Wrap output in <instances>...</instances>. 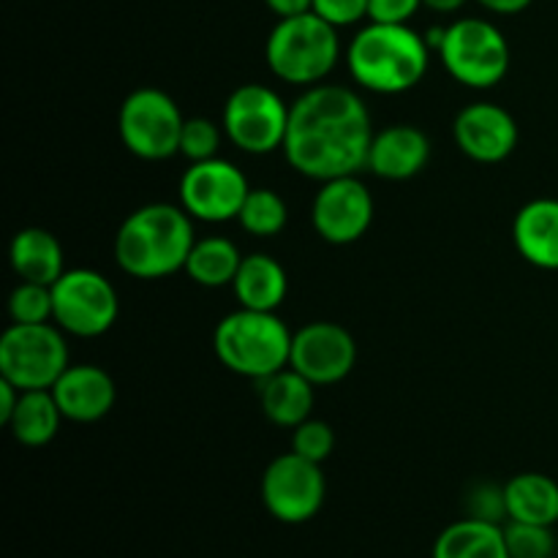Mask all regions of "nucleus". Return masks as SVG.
<instances>
[{"mask_svg": "<svg viewBox=\"0 0 558 558\" xmlns=\"http://www.w3.org/2000/svg\"><path fill=\"white\" fill-rule=\"evenodd\" d=\"M374 123L363 98L343 85L305 87L289 104L283 156L303 178L325 180L368 169Z\"/></svg>", "mask_w": 558, "mask_h": 558, "instance_id": "nucleus-1", "label": "nucleus"}, {"mask_svg": "<svg viewBox=\"0 0 558 558\" xmlns=\"http://www.w3.org/2000/svg\"><path fill=\"white\" fill-rule=\"evenodd\" d=\"M196 243L194 218L180 205L153 202L136 207L114 234V262L140 281H158L185 270Z\"/></svg>", "mask_w": 558, "mask_h": 558, "instance_id": "nucleus-2", "label": "nucleus"}, {"mask_svg": "<svg viewBox=\"0 0 558 558\" xmlns=\"http://www.w3.org/2000/svg\"><path fill=\"white\" fill-rule=\"evenodd\" d=\"M430 44L409 25L371 22L352 38L347 52L349 74L360 87L379 96H398L423 82Z\"/></svg>", "mask_w": 558, "mask_h": 558, "instance_id": "nucleus-3", "label": "nucleus"}, {"mask_svg": "<svg viewBox=\"0 0 558 558\" xmlns=\"http://www.w3.org/2000/svg\"><path fill=\"white\" fill-rule=\"evenodd\" d=\"M292 338L294 332H289L276 311L238 308L218 322L213 349L223 368L262 381L287 368L292 357Z\"/></svg>", "mask_w": 558, "mask_h": 558, "instance_id": "nucleus-4", "label": "nucleus"}, {"mask_svg": "<svg viewBox=\"0 0 558 558\" xmlns=\"http://www.w3.org/2000/svg\"><path fill=\"white\" fill-rule=\"evenodd\" d=\"M341 58L338 27L316 11L283 16L276 22L265 44V60L278 80L298 87L322 85Z\"/></svg>", "mask_w": 558, "mask_h": 558, "instance_id": "nucleus-5", "label": "nucleus"}, {"mask_svg": "<svg viewBox=\"0 0 558 558\" xmlns=\"http://www.w3.org/2000/svg\"><path fill=\"white\" fill-rule=\"evenodd\" d=\"M430 49H439L447 74L472 90L496 87L510 71V44L488 20L463 16L452 25L430 31Z\"/></svg>", "mask_w": 558, "mask_h": 558, "instance_id": "nucleus-6", "label": "nucleus"}, {"mask_svg": "<svg viewBox=\"0 0 558 558\" xmlns=\"http://www.w3.org/2000/svg\"><path fill=\"white\" fill-rule=\"evenodd\" d=\"M183 125L185 118L174 98L158 87H136L120 104V140L142 161H167L180 153Z\"/></svg>", "mask_w": 558, "mask_h": 558, "instance_id": "nucleus-7", "label": "nucleus"}, {"mask_svg": "<svg viewBox=\"0 0 558 558\" xmlns=\"http://www.w3.org/2000/svg\"><path fill=\"white\" fill-rule=\"evenodd\" d=\"M63 330L44 325H11L0 338V379L20 390H52L69 368Z\"/></svg>", "mask_w": 558, "mask_h": 558, "instance_id": "nucleus-8", "label": "nucleus"}, {"mask_svg": "<svg viewBox=\"0 0 558 558\" xmlns=\"http://www.w3.org/2000/svg\"><path fill=\"white\" fill-rule=\"evenodd\" d=\"M221 125L227 140L251 156H270L283 150L289 129V107L272 87L248 82L229 93Z\"/></svg>", "mask_w": 558, "mask_h": 558, "instance_id": "nucleus-9", "label": "nucleus"}, {"mask_svg": "<svg viewBox=\"0 0 558 558\" xmlns=\"http://www.w3.org/2000/svg\"><path fill=\"white\" fill-rule=\"evenodd\" d=\"M52 322L76 338H98L118 322L120 300L98 270L74 267L52 283Z\"/></svg>", "mask_w": 558, "mask_h": 558, "instance_id": "nucleus-10", "label": "nucleus"}, {"mask_svg": "<svg viewBox=\"0 0 558 558\" xmlns=\"http://www.w3.org/2000/svg\"><path fill=\"white\" fill-rule=\"evenodd\" d=\"M327 496L322 463L298 452H283L267 463L262 474V501L281 523H305L322 510Z\"/></svg>", "mask_w": 558, "mask_h": 558, "instance_id": "nucleus-11", "label": "nucleus"}, {"mask_svg": "<svg viewBox=\"0 0 558 558\" xmlns=\"http://www.w3.org/2000/svg\"><path fill=\"white\" fill-rule=\"evenodd\" d=\"M251 185L245 174L227 158L196 161L180 178V207L194 221L227 223L240 216Z\"/></svg>", "mask_w": 558, "mask_h": 558, "instance_id": "nucleus-12", "label": "nucleus"}, {"mask_svg": "<svg viewBox=\"0 0 558 558\" xmlns=\"http://www.w3.org/2000/svg\"><path fill=\"white\" fill-rule=\"evenodd\" d=\"M311 221L325 243H357L374 223V196L357 174H343L322 183L316 191Z\"/></svg>", "mask_w": 558, "mask_h": 558, "instance_id": "nucleus-13", "label": "nucleus"}, {"mask_svg": "<svg viewBox=\"0 0 558 558\" xmlns=\"http://www.w3.org/2000/svg\"><path fill=\"white\" fill-rule=\"evenodd\" d=\"M357 363V343L347 327L336 322H311L292 338V365L311 385H338Z\"/></svg>", "mask_w": 558, "mask_h": 558, "instance_id": "nucleus-14", "label": "nucleus"}, {"mask_svg": "<svg viewBox=\"0 0 558 558\" xmlns=\"http://www.w3.org/2000/svg\"><path fill=\"white\" fill-rule=\"evenodd\" d=\"M452 136L463 156L477 163H499L518 147V123L505 107L477 101L463 107L452 123Z\"/></svg>", "mask_w": 558, "mask_h": 558, "instance_id": "nucleus-15", "label": "nucleus"}, {"mask_svg": "<svg viewBox=\"0 0 558 558\" xmlns=\"http://www.w3.org/2000/svg\"><path fill=\"white\" fill-rule=\"evenodd\" d=\"M52 396L71 423H98L112 412L118 387L101 365L80 363L63 371L52 385Z\"/></svg>", "mask_w": 558, "mask_h": 558, "instance_id": "nucleus-16", "label": "nucleus"}, {"mask_svg": "<svg viewBox=\"0 0 558 558\" xmlns=\"http://www.w3.org/2000/svg\"><path fill=\"white\" fill-rule=\"evenodd\" d=\"M430 142L423 129L409 123L387 125L376 131L368 153V169L381 180H409L425 169Z\"/></svg>", "mask_w": 558, "mask_h": 558, "instance_id": "nucleus-17", "label": "nucleus"}, {"mask_svg": "<svg viewBox=\"0 0 558 558\" xmlns=\"http://www.w3.org/2000/svg\"><path fill=\"white\" fill-rule=\"evenodd\" d=\"M512 243L529 265L558 270V199H532L512 221Z\"/></svg>", "mask_w": 558, "mask_h": 558, "instance_id": "nucleus-18", "label": "nucleus"}, {"mask_svg": "<svg viewBox=\"0 0 558 558\" xmlns=\"http://www.w3.org/2000/svg\"><path fill=\"white\" fill-rule=\"evenodd\" d=\"M314 387L303 374L287 365L259 381L262 412L278 428H298L314 412Z\"/></svg>", "mask_w": 558, "mask_h": 558, "instance_id": "nucleus-19", "label": "nucleus"}, {"mask_svg": "<svg viewBox=\"0 0 558 558\" xmlns=\"http://www.w3.org/2000/svg\"><path fill=\"white\" fill-rule=\"evenodd\" d=\"M11 267L20 276V281L52 287L65 272L63 245L52 232L41 227L22 229L11 240Z\"/></svg>", "mask_w": 558, "mask_h": 558, "instance_id": "nucleus-20", "label": "nucleus"}, {"mask_svg": "<svg viewBox=\"0 0 558 558\" xmlns=\"http://www.w3.org/2000/svg\"><path fill=\"white\" fill-rule=\"evenodd\" d=\"M232 289L238 294L240 308L278 311V305L287 300L289 278L281 262L272 259V256L248 254L243 256V265L234 276Z\"/></svg>", "mask_w": 558, "mask_h": 558, "instance_id": "nucleus-21", "label": "nucleus"}, {"mask_svg": "<svg viewBox=\"0 0 558 558\" xmlns=\"http://www.w3.org/2000/svg\"><path fill=\"white\" fill-rule=\"evenodd\" d=\"M507 521L556 526L558 523V483L548 474L523 472L505 485Z\"/></svg>", "mask_w": 558, "mask_h": 558, "instance_id": "nucleus-22", "label": "nucleus"}, {"mask_svg": "<svg viewBox=\"0 0 558 558\" xmlns=\"http://www.w3.org/2000/svg\"><path fill=\"white\" fill-rule=\"evenodd\" d=\"M434 558H510L501 523L461 518L436 537Z\"/></svg>", "mask_w": 558, "mask_h": 558, "instance_id": "nucleus-23", "label": "nucleus"}, {"mask_svg": "<svg viewBox=\"0 0 558 558\" xmlns=\"http://www.w3.org/2000/svg\"><path fill=\"white\" fill-rule=\"evenodd\" d=\"M63 420L52 390H22L16 409L5 425L20 445L44 447L58 436Z\"/></svg>", "mask_w": 558, "mask_h": 558, "instance_id": "nucleus-24", "label": "nucleus"}, {"mask_svg": "<svg viewBox=\"0 0 558 558\" xmlns=\"http://www.w3.org/2000/svg\"><path fill=\"white\" fill-rule=\"evenodd\" d=\"M240 265H243V254H240L238 245L229 238L213 234V238L196 240L189 254V262H185V272L199 287L218 289L232 287Z\"/></svg>", "mask_w": 558, "mask_h": 558, "instance_id": "nucleus-25", "label": "nucleus"}, {"mask_svg": "<svg viewBox=\"0 0 558 558\" xmlns=\"http://www.w3.org/2000/svg\"><path fill=\"white\" fill-rule=\"evenodd\" d=\"M240 227L254 238H276L289 221V207L272 189H251L238 216Z\"/></svg>", "mask_w": 558, "mask_h": 558, "instance_id": "nucleus-26", "label": "nucleus"}, {"mask_svg": "<svg viewBox=\"0 0 558 558\" xmlns=\"http://www.w3.org/2000/svg\"><path fill=\"white\" fill-rule=\"evenodd\" d=\"M52 287L20 281L9 298V316L14 325H44L52 319Z\"/></svg>", "mask_w": 558, "mask_h": 558, "instance_id": "nucleus-27", "label": "nucleus"}, {"mask_svg": "<svg viewBox=\"0 0 558 558\" xmlns=\"http://www.w3.org/2000/svg\"><path fill=\"white\" fill-rule=\"evenodd\" d=\"M554 526H537V523H505L507 554L510 558H554L556 537Z\"/></svg>", "mask_w": 558, "mask_h": 558, "instance_id": "nucleus-28", "label": "nucleus"}, {"mask_svg": "<svg viewBox=\"0 0 558 558\" xmlns=\"http://www.w3.org/2000/svg\"><path fill=\"white\" fill-rule=\"evenodd\" d=\"M223 125L213 123L210 118H185L183 136H180V156L191 163L218 158V147L223 140Z\"/></svg>", "mask_w": 558, "mask_h": 558, "instance_id": "nucleus-29", "label": "nucleus"}, {"mask_svg": "<svg viewBox=\"0 0 558 558\" xmlns=\"http://www.w3.org/2000/svg\"><path fill=\"white\" fill-rule=\"evenodd\" d=\"M332 450H336V434L322 420L308 417L298 428H292V452H298V456L314 463H325L332 456Z\"/></svg>", "mask_w": 558, "mask_h": 558, "instance_id": "nucleus-30", "label": "nucleus"}, {"mask_svg": "<svg viewBox=\"0 0 558 558\" xmlns=\"http://www.w3.org/2000/svg\"><path fill=\"white\" fill-rule=\"evenodd\" d=\"M469 518H480V521L501 523L507 521V505H505V488H496V485H477V488L469 494Z\"/></svg>", "mask_w": 558, "mask_h": 558, "instance_id": "nucleus-31", "label": "nucleus"}, {"mask_svg": "<svg viewBox=\"0 0 558 558\" xmlns=\"http://www.w3.org/2000/svg\"><path fill=\"white\" fill-rule=\"evenodd\" d=\"M314 11L330 25L349 27L368 16V0H314Z\"/></svg>", "mask_w": 558, "mask_h": 558, "instance_id": "nucleus-32", "label": "nucleus"}, {"mask_svg": "<svg viewBox=\"0 0 558 558\" xmlns=\"http://www.w3.org/2000/svg\"><path fill=\"white\" fill-rule=\"evenodd\" d=\"M423 0H368V20L385 25H409Z\"/></svg>", "mask_w": 558, "mask_h": 558, "instance_id": "nucleus-33", "label": "nucleus"}, {"mask_svg": "<svg viewBox=\"0 0 558 558\" xmlns=\"http://www.w3.org/2000/svg\"><path fill=\"white\" fill-rule=\"evenodd\" d=\"M265 3L278 20H283V16L305 14V11H314V0H265Z\"/></svg>", "mask_w": 558, "mask_h": 558, "instance_id": "nucleus-34", "label": "nucleus"}, {"mask_svg": "<svg viewBox=\"0 0 558 558\" xmlns=\"http://www.w3.org/2000/svg\"><path fill=\"white\" fill-rule=\"evenodd\" d=\"M20 396H22L20 387H14L11 381L0 379V423H3V425L9 423L11 412L16 409V401H20Z\"/></svg>", "mask_w": 558, "mask_h": 558, "instance_id": "nucleus-35", "label": "nucleus"}, {"mask_svg": "<svg viewBox=\"0 0 558 558\" xmlns=\"http://www.w3.org/2000/svg\"><path fill=\"white\" fill-rule=\"evenodd\" d=\"M483 9L494 11V14H521L526 11L534 0H477Z\"/></svg>", "mask_w": 558, "mask_h": 558, "instance_id": "nucleus-36", "label": "nucleus"}, {"mask_svg": "<svg viewBox=\"0 0 558 558\" xmlns=\"http://www.w3.org/2000/svg\"><path fill=\"white\" fill-rule=\"evenodd\" d=\"M466 3L469 0H423V5H428L436 14H456V11H461Z\"/></svg>", "mask_w": 558, "mask_h": 558, "instance_id": "nucleus-37", "label": "nucleus"}]
</instances>
